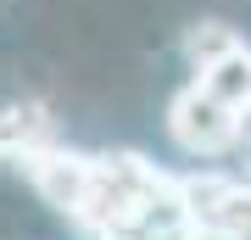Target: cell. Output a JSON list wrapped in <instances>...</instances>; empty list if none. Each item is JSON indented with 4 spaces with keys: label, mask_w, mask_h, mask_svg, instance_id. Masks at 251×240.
<instances>
[{
    "label": "cell",
    "mask_w": 251,
    "mask_h": 240,
    "mask_svg": "<svg viewBox=\"0 0 251 240\" xmlns=\"http://www.w3.org/2000/svg\"><path fill=\"white\" fill-rule=\"evenodd\" d=\"M234 39H240V34H234L229 23H196L184 34V56H190V67H206L212 56H224Z\"/></svg>",
    "instance_id": "cell-6"
},
{
    "label": "cell",
    "mask_w": 251,
    "mask_h": 240,
    "mask_svg": "<svg viewBox=\"0 0 251 240\" xmlns=\"http://www.w3.org/2000/svg\"><path fill=\"white\" fill-rule=\"evenodd\" d=\"M17 168L28 173V185L39 190V201L62 218H78L84 213V196H90V179H95V157L73 151V145H45V151H28L17 157Z\"/></svg>",
    "instance_id": "cell-3"
},
{
    "label": "cell",
    "mask_w": 251,
    "mask_h": 240,
    "mask_svg": "<svg viewBox=\"0 0 251 240\" xmlns=\"http://www.w3.org/2000/svg\"><path fill=\"white\" fill-rule=\"evenodd\" d=\"M168 134H173L179 151L212 162V157H229L234 145H246V117L229 112L218 95H206V89L190 79L179 95L168 101Z\"/></svg>",
    "instance_id": "cell-2"
},
{
    "label": "cell",
    "mask_w": 251,
    "mask_h": 240,
    "mask_svg": "<svg viewBox=\"0 0 251 240\" xmlns=\"http://www.w3.org/2000/svg\"><path fill=\"white\" fill-rule=\"evenodd\" d=\"M190 240H240V235H229V229H196Z\"/></svg>",
    "instance_id": "cell-7"
},
{
    "label": "cell",
    "mask_w": 251,
    "mask_h": 240,
    "mask_svg": "<svg viewBox=\"0 0 251 240\" xmlns=\"http://www.w3.org/2000/svg\"><path fill=\"white\" fill-rule=\"evenodd\" d=\"M0 134H6V157H28V151L56 145V117L39 101H17L0 112Z\"/></svg>",
    "instance_id": "cell-5"
},
{
    "label": "cell",
    "mask_w": 251,
    "mask_h": 240,
    "mask_svg": "<svg viewBox=\"0 0 251 240\" xmlns=\"http://www.w3.org/2000/svg\"><path fill=\"white\" fill-rule=\"evenodd\" d=\"M0 157H6V134H0Z\"/></svg>",
    "instance_id": "cell-8"
},
{
    "label": "cell",
    "mask_w": 251,
    "mask_h": 240,
    "mask_svg": "<svg viewBox=\"0 0 251 240\" xmlns=\"http://www.w3.org/2000/svg\"><path fill=\"white\" fill-rule=\"evenodd\" d=\"M196 84L206 89V95H218L229 112L251 117V45L234 39L224 56H212L206 67H196Z\"/></svg>",
    "instance_id": "cell-4"
},
{
    "label": "cell",
    "mask_w": 251,
    "mask_h": 240,
    "mask_svg": "<svg viewBox=\"0 0 251 240\" xmlns=\"http://www.w3.org/2000/svg\"><path fill=\"white\" fill-rule=\"evenodd\" d=\"M168 179L173 173H162L156 162H145L140 151H100L90 196H84V213L73 223L90 240H123V235H134L145 223V213H151L156 196L168 190Z\"/></svg>",
    "instance_id": "cell-1"
}]
</instances>
